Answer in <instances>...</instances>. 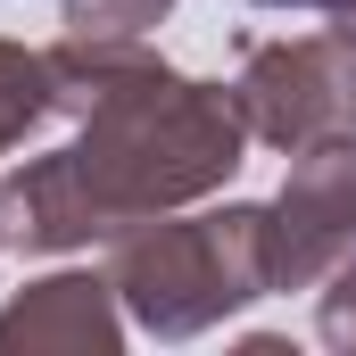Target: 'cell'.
I'll return each instance as SVG.
<instances>
[{
	"label": "cell",
	"mask_w": 356,
	"mask_h": 356,
	"mask_svg": "<svg viewBox=\"0 0 356 356\" xmlns=\"http://www.w3.org/2000/svg\"><path fill=\"white\" fill-rule=\"evenodd\" d=\"M42 67L50 116L75 124V158L124 224L216 199L249 158V116L232 83L166 67L141 33H58Z\"/></svg>",
	"instance_id": "1"
},
{
	"label": "cell",
	"mask_w": 356,
	"mask_h": 356,
	"mask_svg": "<svg viewBox=\"0 0 356 356\" xmlns=\"http://www.w3.org/2000/svg\"><path fill=\"white\" fill-rule=\"evenodd\" d=\"M108 282L124 298V323L149 340H199L232 323L241 307L273 298V207H166L108 241Z\"/></svg>",
	"instance_id": "2"
},
{
	"label": "cell",
	"mask_w": 356,
	"mask_h": 356,
	"mask_svg": "<svg viewBox=\"0 0 356 356\" xmlns=\"http://www.w3.org/2000/svg\"><path fill=\"white\" fill-rule=\"evenodd\" d=\"M232 99L249 116V141L266 149H315L332 133H356V42L298 33V42H249Z\"/></svg>",
	"instance_id": "3"
},
{
	"label": "cell",
	"mask_w": 356,
	"mask_h": 356,
	"mask_svg": "<svg viewBox=\"0 0 356 356\" xmlns=\"http://www.w3.org/2000/svg\"><path fill=\"white\" fill-rule=\"evenodd\" d=\"M356 249V133L290 149L273 191V290H315Z\"/></svg>",
	"instance_id": "4"
},
{
	"label": "cell",
	"mask_w": 356,
	"mask_h": 356,
	"mask_svg": "<svg viewBox=\"0 0 356 356\" xmlns=\"http://www.w3.org/2000/svg\"><path fill=\"white\" fill-rule=\"evenodd\" d=\"M0 232L25 257H67V249H108L124 232V216L108 207V191L91 182V166L67 141V149H42V158L8 166V182H0Z\"/></svg>",
	"instance_id": "5"
},
{
	"label": "cell",
	"mask_w": 356,
	"mask_h": 356,
	"mask_svg": "<svg viewBox=\"0 0 356 356\" xmlns=\"http://www.w3.org/2000/svg\"><path fill=\"white\" fill-rule=\"evenodd\" d=\"M124 348V298L99 273H42L0 307V356H116Z\"/></svg>",
	"instance_id": "6"
},
{
	"label": "cell",
	"mask_w": 356,
	"mask_h": 356,
	"mask_svg": "<svg viewBox=\"0 0 356 356\" xmlns=\"http://www.w3.org/2000/svg\"><path fill=\"white\" fill-rule=\"evenodd\" d=\"M50 116V67L25 42H0V158L25 149V133Z\"/></svg>",
	"instance_id": "7"
},
{
	"label": "cell",
	"mask_w": 356,
	"mask_h": 356,
	"mask_svg": "<svg viewBox=\"0 0 356 356\" xmlns=\"http://www.w3.org/2000/svg\"><path fill=\"white\" fill-rule=\"evenodd\" d=\"M166 17H175V0H58L67 33H149Z\"/></svg>",
	"instance_id": "8"
},
{
	"label": "cell",
	"mask_w": 356,
	"mask_h": 356,
	"mask_svg": "<svg viewBox=\"0 0 356 356\" xmlns=\"http://www.w3.org/2000/svg\"><path fill=\"white\" fill-rule=\"evenodd\" d=\"M315 290H323V298H315V340L340 348V356H356V249L323 273Z\"/></svg>",
	"instance_id": "9"
},
{
	"label": "cell",
	"mask_w": 356,
	"mask_h": 356,
	"mask_svg": "<svg viewBox=\"0 0 356 356\" xmlns=\"http://www.w3.org/2000/svg\"><path fill=\"white\" fill-rule=\"evenodd\" d=\"M323 17H332V33H340V42H356V0H332Z\"/></svg>",
	"instance_id": "10"
},
{
	"label": "cell",
	"mask_w": 356,
	"mask_h": 356,
	"mask_svg": "<svg viewBox=\"0 0 356 356\" xmlns=\"http://www.w3.org/2000/svg\"><path fill=\"white\" fill-rule=\"evenodd\" d=\"M249 8H273V17H307V8H332V0H249Z\"/></svg>",
	"instance_id": "11"
},
{
	"label": "cell",
	"mask_w": 356,
	"mask_h": 356,
	"mask_svg": "<svg viewBox=\"0 0 356 356\" xmlns=\"http://www.w3.org/2000/svg\"><path fill=\"white\" fill-rule=\"evenodd\" d=\"M0 249H8V232H0Z\"/></svg>",
	"instance_id": "12"
}]
</instances>
